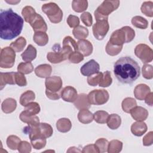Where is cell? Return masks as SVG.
I'll use <instances>...</instances> for the list:
<instances>
[{
    "label": "cell",
    "mask_w": 153,
    "mask_h": 153,
    "mask_svg": "<svg viewBox=\"0 0 153 153\" xmlns=\"http://www.w3.org/2000/svg\"><path fill=\"white\" fill-rule=\"evenodd\" d=\"M150 92L151 89L147 85L145 84H140L136 85L134 88V95L137 99L143 100Z\"/></svg>",
    "instance_id": "18"
},
{
    "label": "cell",
    "mask_w": 153,
    "mask_h": 153,
    "mask_svg": "<svg viewBox=\"0 0 153 153\" xmlns=\"http://www.w3.org/2000/svg\"><path fill=\"white\" fill-rule=\"evenodd\" d=\"M45 94L47 97L51 100H57L61 97L59 92H51L45 90Z\"/></svg>",
    "instance_id": "57"
},
{
    "label": "cell",
    "mask_w": 153,
    "mask_h": 153,
    "mask_svg": "<svg viewBox=\"0 0 153 153\" xmlns=\"http://www.w3.org/2000/svg\"><path fill=\"white\" fill-rule=\"evenodd\" d=\"M19 118L22 122L27 124L28 126H36L40 123L39 119L37 116H27L23 112H22L20 114Z\"/></svg>",
    "instance_id": "31"
},
{
    "label": "cell",
    "mask_w": 153,
    "mask_h": 153,
    "mask_svg": "<svg viewBox=\"0 0 153 153\" xmlns=\"http://www.w3.org/2000/svg\"><path fill=\"white\" fill-rule=\"evenodd\" d=\"M6 2H7V3H8V4H13V5H16V4H17V3H19V2H20V1H6Z\"/></svg>",
    "instance_id": "60"
},
{
    "label": "cell",
    "mask_w": 153,
    "mask_h": 153,
    "mask_svg": "<svg viewBox=\"0 0 153 153\" xmlns=\"http://www.w3.org/2000/svg\"><path fill=\"white\" fill-rule=\"evenodd\" d=\"M23 19L11 8L1 10L0 37L2 39L11 40L18 36L23 29Z\"/></svg>",
    "instance_id": "1"
},
{
    "label": "cell",
    "mask_w": 153,
    "mask_h": 153,
    "mask_svg": "<svg viewBox=\"0 0 153 153\" xmlns=\"http://www.w3.org/2000/svg\"><path fill=\"white\" fill-rule=\"evenodd\" d=\"M25 107V109L23 111L27 116H34L38 114L41 110L39 105L37 102H32L27 104Z\"/></svg>",
    "instance_id": "28"
},
{
    "label": "cell",
    "mask_w": 153,
    "mask_h": 153,
    "mask_svg": "<svg viewBox=\"0 0 153 153\" xmlns=\"http://www.w3.org/2000/svg\"><path fill=\"white\" fill-rule=\"evenodd\" d=\"M108 143V141L105 138H100L97 139L95 142V145L98 148L99 152H107Z\"/></svg>",
    "instance_id": "48"
},
{
    "label": "cell",
    "mask_w": 153,
    "mask_h": 153,
    "mask_svg": "<svg viewBox=\"0 0 153 153\" xmlns=\"http://www.w3.org/2000/svg\"><path fill=\"white\" fill-rule=\"evenodd\" d=\"M134 54L143 63L151 62L153 59L152 50L145 44H138L135 47Z\"/></svg>",
    "instance_id": "8"
},
{
    "label": "cell",
    "mask_w": 153,
    "mask_h": 153,
    "mask_svg": "<svg viewBox=\"0 0 153 153\" xmlns=\"http://www.w3.org/2000/svg\"><path fill=\"white\" fill-rule=\"evenodd\" d=\"M17 71L23 74H29L33 71V66L30 62H21L17 66Z\"/></svg>",
    "instance_id": "39"
},
{
    "label": "cell",
    "mask_w": 153,
    "mask_h": 153,
    "mask_svg": "<svg viewBox=\"0 0 153 153\" xmlns=\"http://www.w3.org/2000/svg\"><path fill=\"white\" fill-rule=\"evenodd\" d=\"M152 95H153V93H152V92L151 91L150 93H149L148 94V95L145 98V103L147 105H148L151 106H152V102H153V100H153V96Z\"/></svg>",
    "instance_id": "58"
},
{
    "label": "cell",
    "mask_w": 153,
    "mask_h": 153,
    "mask_svg": "<svg viewBox=\"0 0 153 153\" xmlns=\"http://www.w3.org/2000/svg\"><path fill=\"white\" fill-rule=\"evenodd\" d=\"M52 68L48 64H42L38 65L35 69V73L39 78H44L49 77L51 74Z\"/></svg>",
    "instance_id": "20"
},
{
    "label": "cell",
    "mask_w": 153,
    "mask_h": 153,
    "mask_svg": "<svg viewBox=\"0 0 153 153\" xmlns=\"http://www.w3.org/2000/svg\"><path fill=\"white\" fill-rule=\"evenodd\" d=\"M33 39L38 45L44 46L48 42V36L46 32H35Z\"/></svg>",
    "instance_id": "29"
},
{
    "label": "cell",
    "mask_w": 153,
    "mask_h": 153,
    "mask_svg": "<svg viewBox=\"0 0 153 153\" xmlns=\"http://www.w3.org/2000/svg\"><path fill=\"white\" fill-rule=\"evenodd\" d=\"M122 109L126 113H130V110L137 106L136 101L132 97H126L122 102Z\"/></svg>",
    "instance_id": "37"
},
{
    "label": "cell",
    "mask_w": 153,
    "mask_h": 153,
    "mask_svg": "<svg viewBox=\"0 0 153 153\" xmlns=\"http://www.w3.org/2000/svg\"><path fill=\"white\" fill-rule=\"evenodd\" d=\"M130 113L132 118L137 121H143L145 120L148 116V112L146 109L142 106H137L133 108Z\"/></svg>",
    "instance_id": "14"
},
{
    "label": "cell",
    "mask_w": 153,
    "mask_h": 153,
    "mask_svg": "<svg viewBox=\"0 0 153 153\" xmlns=\"http://www.w3.org/2000/svg\"><path fill=\"white\" fill-rule=\"evenodd\" d=\"M16 51L10 47H5L1 50L0 67L1 68H11L15 62Z\"/></svg>",
    "instance_id": "6"
},
{
    "label": "cell",
    "mask_w": 153,
    "mask_h": 153,
    "mask_svg": "<svg viewBox=\"0 0 153 153\" xmlns=\"http://www.w3.org/2000/svg\"><path fill=\"white\" fill-rule=\"evenodd\" d=\"M72 7L74 11L81 13L87 10L88 2L85 0H74L72 2Z\"/></svg>",
    "instance_id": "35"
},
{
    "label": "cell",
    "mask_w": 153,
    "mask_h": 153,
    "mask_svg": "<svg viewBox=\"0 0 153 153\" xmlns=\"http://www.w3.org/2000/svg\"><path fill=\"white\" fill-rule=\"evenodd\" d=\"M109 114L105 111H97L93 114V120L97 123L105 124L107 121Z\"/></svg>",
    "instance_id": "41"
},
{
    "label": "cell",
    "mask_w": 153,
    "mask_h": 153,
    "mask_svg": "<svg viewBox=\"0 0 153 153\" xmlns=\"http://www.w3.org/2000/svg\"><path fill=\"white\" fill-rule=\"evenodd\" d=\"M82 152H83V153H87V152L99 153V151L95 144H90V145H88L84 146L83 148Z\"/></svg>",
    "instance_id": "56"
},
{
    "label": "cell",
    "mask_w": 153,
    "mask_h": 153,
    "mask_svg": "<svg viewBox=\"0 0 153 153\" xmlns=\"http://www.w3.org/2000/svg\"><path fill=\"white\" fill-rule=\"evenodd\" d=\"M103 76V73L99 72L92 75L88 76L87 82L91 86H96L100 83Z\"/></svg>",
    "instance_id": "45"
},
{
    "label": "cell",
    "mask_w": 153,
    "mask_h": 153,
    "mask_svg": "<svg viewBox=\"0 0 153 153\" xmlns=\"http://www.w3.org/2000/svg\"><path fill=\"white\" fill-rule=\"evenodd\" d=\"M80 18L82 23L88 27H90L92 25L93 23V19L91 14L88 12H84L81 14Z\"/></svg>",
    "instance_id": "52"
},
{
    "label": "cell",
    "mask_w": 153,
    "mask_h": 153,
    "mask_svg": "<svg viewBox=\"0 0 153 153\" xmlns=\"http://www.w3.org/2000/svg\"><path fill=\"white\" fill-rule=\"evenodd\" d=\"M114 73L120 82L131 84L139 77L140 67L131 57H122L114 63Z\"/></svg>",
    "instance_id": "2"
},
{
    "label": "cell",
    "mask_w": 153,
    "mask_h": 153,
    "mask_svg": "<svg viewBox=\"0 0 153 153\" xmlns=\"http://www.w3.org/2000/svg\"><path fill=\"white\" fill-rule=\"evenodd\" d=\"M153 142V133L149 131L143 138V144L144 146H149L152 144Z\"/></svg>",
    "instance_id": "55"
},
{
    "label": "cell",
    "mask_w": 153,
    "mask_h": 153,
    "mask_svg": "<svg viewBox=\"0 0 153 153\" xmlns=\"http://www.w3.org/2000/svg\"><path fill=\"white\" fill-rule=\"evenodd\" d=\"M99 64L94 59H91L82 66L80 72L82 75L89 76L99 72Z\"/></svg>",
    "instance_id": "12"
},
{
    "label": "cell",
    "mask_w": 153,
    "mask_h": 153,
    "mask_svg": "<svg viewBox=\"0 0 153 153\" xmlns=\"http://www.w3.org/2000/svg\"><path fill=\"white\" fill-rule=\"evenodd\" d=\"M56 48L53 47L54 51L49 52L47 54V60L52 63H59L68 59L69 56L60 48L59 44H56Z\"/></svg>",
    "instance_id": "10"
},
{
    "label": "cell",
    "mask_w": 153,
    "mask_h": 153,
    "mask_svg": "<svg viewBox=\"0 0 153 153\" xmlns=\"http://www.w3.org/2000/svg\"><path fill=\"white\" fill-rule=\"evenodd\" d=\"M122 48H123V46L114 45L111 44L108 41L106 45L105 50L108 54L112 56H114L118 54L122 50Z\"/></svg>",
    "instance_id": "43"
},
{
    "label": "cell",
    "mask_w": 153,
    "mask_h": 153,
    "mask_svg": "<svg viewBox=\"0 0 153 153\" xmlns=\"http://www.w3.org/2000/svg\"><path fill=\"white\" fill-rule=\"evenodd\" d=\"M112 79L111 78V72L106 71L103 73V76L99 85L102 87H108L112 84Z\"/></svg>",
    "instance_id": "46"
},
{
    "label": "cell",
    "mask_w": 153,
    "mask_h": 153,
    "mask_svg": "<svg viewBox=\"0 0 153 153\" xmlns=\"http://www.w3.org/2000/svg\"><path fill=\"white\" fill-rule=\"evenodd\" d=\"M68 59L72 63H79L84 60V56L78 51H74L69 56Z\"/></svg>",
    "instance_id": "47"
},
{
    "label": "cell",
    "mask_w": 153,
    "mask_h": 153,
    "mask_svg": "<svg viewBox=\"0 0 153 153\" xmlns=\"http://www.w3.org/2000/svg\"><path fill=\"white\" fill-rule=\"evenodd\" d=\"M26 45V40L23 37L20 36L15 41L12 42L10 44V47L12 48L16 52L22 51Z\"/></svg>",
    "instance_id": "36"
},
{
    "label": "cell",
    "mask_w": 153,
    "mask_h": 153,
    "mask_svg": "<svg viewBox=\"0 0 153 153\" xmlns=\"http://www.w3.org/2000/svg\"><path fill=\"white\" fill-rule=\"evenodd\" d=\"M38 128L41 135L46 139L51 137L53 134V130L49 124L45 123H39L38 124Z\"/></svg>",
    "instance_id": "32"
},
{
    "label": "cell",
    "mask_w": 153,
    "mask_h": 153,
    "mask_svg": "<svg viewBox=\"0 0 153 153\" xmlns=\"http://www.w3.org/2000/svg\"><path fill=\"white\" fill-rule=\"evenodd\" d=\"M142 72L143 76L147 79H150L153 77V68L150 65H145L142 66Z\"/></svg>",
    "instance_id": "49"
},
{
    "label": "cell",
    "mask_w": 153,
    "mask_h": 153,
    "mask_svg": "<svg viewBox=\"0 0 153 153\" xmlns=\"http://www.w3.org/2000/svg\"><path fill=\"white\" fill-rule=\"evenodd\" d=\"M60 97L65 102H74L78 97V93L74 87L66 86L61 91Z\"/></svg>",
    "instance_id": "13"
},
{
    "label": "cell",
    "mask_w": 153,
    "mask_h": 153,
    "mask_svg": "<svg viewBox=\"0 0 153 153\" xmlns=\"http://www.w3.org/2000/svg\"><path fill=\"white\" fill-rule=\"evenodd\" d=\"M79 121L83 124H89L93 120V114L88 109H81L78 114Z\"/></svg>",
    "instance_id": "27"
},
{
    "label": "cell",
    "mask_w": 153,
    "mask_h": 153,
    "mask_svg": "<svg viewBox=\"0 0 153 153\" xmlns=\"http://www.w3.org/2000/svg\"><path fill=\"white\" fill-rule=\"evenodd\" d=\"M17 149L20 153H29L31 151V145L27 141H21Z\"/></svg>",
    "instance_id": "53"
},
{
    "label": "cell",
    "mask_w": 153,
    "mask_h": 153,
    "mask_svg": "<svg viewBox=\"0 0 153 153\" xmlns=\"http://www.w3.org/2000/svg\"><path fill=\"white\" fill-rule=\"evenodd\" d=\"M78 51L84 56H88L93 52V45L88 40L81 39L77 42Z\"/></svg>",
    "instance_id": "16"
},
{
    "label": "cell",
    "mask_w": 153,
    "mask_h": 153,
    "mask_svg": "<svg viewBox=\"0 0 153 153\" xmlns=\"http://www.w3.org/2000/svg\"><path fill=\"white\" fill-rule=\"evenodd\" d=\"M72 127V123L69 119L67 118H60L56 122V128L60 132H68Z\"/></svg>",
    "instance_id": "24"
},
{
    "label": "cell",
    "mask_w": 153,
    "mask_h": 153,
    "mask_svg": "<svg viewBox=\"0 0 153 153\" xmlns=\"http://www.w3.org/2000/svg\"><path fill=\"white\" fill-rule=\"evenodd\" d=\"M109 29L108 20L96 21L93 26V33L94 36L98 40L103 39L107 34Z\"/></svg>",
    "instance_id": "9"
},
{
    "label": "cell",
    "mask_w": 153,
    "mask_h": 153,
    "mask_svg": "<svg viewBox=\"0 0 153 153\" xmlns=\"http://www.w3.org/2000/svg\"><path fill=\"white\" fill-rule=\"evenodd\" d=\"M35 99V93L32 90H27L22 94L20 97V103L23 106H26L29 103L33 102Z\"/></svg>",
    "instance_id": "30"
},
{
    "label": "cell",
    "mask_w": 153,
    "mask_h": 153,
    "mask_svg": "<svg viewBox=\"0 0 153 153\" xmlns=\"http://www.w3.org/2000/svg\"><path fill=\"white\" fill-rule=\"evenodd\" d=\"M62 80L59 76H53L46 78L45 85L47 90L51 92H59L62 87Z\"/></svg>",
    "instance_id": "11"
},
{
    "label": "cell",
    "mask_w": 153,
    "mask_h": 153,
    "mask_svg": "<svg viewBox=\"0 0 153 153\" xmlns=\"http://www.w3.org/2000/svg\"><path fill=\"white\" fill-rule=\"evenodd\" d=\"M87 98L91 105H102L108 102L109 95L106 90H94L88 93Z\"/></svg>",
    "instance_id": "7"
},
{
    "label": "cell",
    "mask_w": 153,
    "mask_h": 153,
    "mask_svg": "<svg viewBox=\"0 0 153 153\" xmlns=\"http://www.w3.org/2000/svg\"><path fill=\"white\" fill-rule=\"evenodd\" d=\"M67 23L69 26L71 28H75L79 26V18L74 15L70 14L67 19Z\"/></svg>",
    "instance_id": "54"
},
{
    "label": "cell",
    "mask_w": 153,
    "mask_h": 153,
    "mask_svg": "<svg viewBox=\"0 0 153 153\" xmlns=\"http://www.w3.org/2000/svg\"><path fill=\"white\" fill-rule=\"evenodd\" d=\"M131 23L132 25L139 29H145L148 26V20L143 18V17L136 16L133 17L131 19Z\"/></svg>",
    "instance_id": "34"
},
{
    "label": "cell",
    "mask_w": 153,
    "mask_h": 153,
    "mask_svg": "<svg viewBox=\"0 0 153 153\" xmlns=\"http://www.w3.org/2000/svg\"><path fill=\"white\" fill-rule=\"evenodd\" d=\"M22 14L23 17L25 21L30 24L32 21L35 18L37 13L32 7L26 6L22 9Z\"/></svg>",
    "instance_id": "25"
},
{
    "label": "cell",
    "mask_w": 153,
    "mask_h": 153,
    "mask_svg": "<svg viewBox=\"0 0 153 153\" xmlns=\"http://www.w3.org/2000/svg\"><path fill=\"white\" fill-rule=\"evenodd\" d=\"M17 107L16 100L13 98H7L1 104V109L3 112L10 114L15 111Z\"/></svg>",
    "instance_id": "22"
},
{
    "label": "cell",
    "mask_w": 153,
    "mask_h": 153,
    "mask_svg": "<svg viewBox=\"0 0 153 153\" xmlns=\"http://www.w3.org/2000/svg\"><path fill=\"white\" fill-rule=\"evenodd\" d=\"M68 152H81L80 150H79L78 149V148L75 147V146H72V147H70L69 148V149L67 151Z\"/></svg>",
    "instance_id": "59"
},
{
    "label": "cell",
    "mask_w": 153,
    "mask_h": 153,
    "mask_svg": "<svg viewBox=\"0 0 153 153\" xmlns=\"http://www.w3.org/2000/svg\"><path fill=\"white\" fill-rule=\"evenodd\" d=\"M120 5V1L118 0L104 1L100 5L94 13L96 21L101 20H108L109 15L116 10Z\"/></svg>",
    "instance_id": "4"
},
{
    "label": "cell",
    "mask_w": 153,
    "mask_h": 153,
    "mask_svg": "<svg viewBox=\"0 0 153 153\" xmlns=\"http://www.w3.org/2000/svg\"><path fill=\"white\" fill-rule=\"evenodd\" d=\"M147 126L143 121H137L134 123L131 126V133L136 136H142L147 131Z\"/></svg>",
    "instance_id": "21"
},
{
    "label": "cell",
    "mask_w": 153,
    "mask_h": 153,
    "mask_svg": "<svg viewBox=\"0 0 153 153\" xmlns=\"http://www.w3.org/2000/svg\"><path fill=\"white\" fill-rule=\"evenodd\" d=\"M74 37L79 40L84 39L88 35V30L82 26H78L75 27L72 30Z\"/></svg>",
    "instance_id": "33"
},
{
    "label": "cell",
    "mask_w": 153,
    "mask_h": 153,
    "mask_svg": "<svg viewBox=\"0 0 153 153\" xmlns=\"http://www.w3.org/2000/svg\"><path fill=\"white\" fill-rule=\"evenodd\" d=\"M35 32H44L47 30V25L43 17L39 14H37L35 18L30 23Z\"/></svg>",
    "instance_id": "15"
},
{
    "label": "cell",
    "mask_w": 153,
    "mask_h": 153,
    "mask_svg": "<svg viewBox=\"0 0 153 153\" xmlns=\"http://www.w3.org/2000/svg\"><path fill=\"white\" fill-rule=\"evenodd\" d=\"M15 81L16 84L20 87L26 86L27 85V81L25 74L21 72H15Z\"/></svg>",
    "instance_id": "50"
},
{
    "label": "cell",
    "mask_w": 153,
    "mask_h": 153,
    "mask_svg": "<svg viewBox=\"0 0 153 153\" xmlns=\"http://www.w3.org/2000/svg\"><path fill=\"white\" fill-rule=\"evenodd\" d=\"M21 142L20 139L15 135H10L9 136L7 139V146L12 149V150H16L18 148V146Z\"/></svg>",
    "instance_id": "40"
},
{
    "label": "cell",
    "mask_w": 153,
    "mask_h": 153,
    "mask_svg": "<svg viewBox=\"0 0 153 153\" xmlns=\"http://www.w3.org/2000/svg\"><path fill=\"white\" fill-rule=\"evenodd\" d=\"M32 146L35 149H41L46 145V138L43 137H36L30 139Z\"/></svg>",
    "instance_id": "44"
},
{
    "label": "cell",
    "mask_w": 153,
    "mask_h": 153,
    "mask_svg": "<svg viewBox=\"0 0 153 153\" xmlns=\"http://www.w3.org/2000/svg\"><path fill=\"white\" fill-rule=\"evenodd\" d=\"M106 123L110 129L116 130L120 126L121 124V117L116 114H112L109 115Z\"/></svg>",
    "instance_id": "26"
},
{
    "label": "cell",
    "mask_w": 153,
    "mask_h": 153,
    "mask_svg": "<svg viewBox=\"0 0 153 153\" xmlns=\"http://www.w3.org/2000/svg\"><path fill=\"white\" fill-rule=\"evenodd\" d=\"M122 142L118 140H112L108 143L107 152L109 153H118L122 150Z\"/></svg>",
    "instance_id": "38"
},
{
    "label": "cell",
    "mask_w": 153,
    "mask_h": 153,
    "mask_svg": "<svg viewBox=\"0 0 153 153\" xmlns=\"http://www.w3.org/2000/svg\"><path fill=\"white\" fill-rule=\"evenodd\" d=\"M75 106L78 109H88L90 108L91 104L89 103L87 98V95L84 93H81L78 95L76 99L74 102Z\"/></svg>",
    "instance_id": "19"
},
{
    "label": "cell",
    "mask_w": 153,
    "mask_h": 153,
    "mask_svg": "<svg viewBox=\"0 0 153 153\" xmlns=\"http://www.w3.org/2000/svg\"><path fill=\"white\" fill-rule=\"evenodd\" d=\"M134 36L135 32L131 27L124 26L112 33L109 42L114 45L123 46L124 43L131 42Z\"/></svg>",
    "instance_id": "3"
},
{
    "label": "cell",
    "mask_w": 153,
    "mask_h": 153,
    "mask_svg": "<svg viewBox=\"0 0 153 153\" xmlns=\"http://www.w3.org/2000/svg\"><path fill=\"white\" fill-rule=\"evenodd\" d=\"M36 49L31 44H29L27 48L22 53L21 56L25 62H31L36 57Z\"/></svg>",
    "instance_id": "23"
},
{
    "label": "cell",
    "mask_w": 153,
    "mask_h": 153,
    "mask_svg": "<svg viewBox=\"0 0 153 153\" xmlns=\"http://www.w3.org/2000/svg\"><path fill=\"white\" fill-rule=\"evenodd\" d=\"M41 9L51 23H59L62 21L63 12L56 3L49 2L44 4L42 5Z\"/></svg>",
    "instance_id": "5"
},
{
    "label": "cell",
    "mask_w": 153,
    "mask_h": 153,
    "mask_svg": "<svg viewBox=\"0 0 153 153\" xmlns=\"http://www.w3.org/2000/svg\"><path fill=\"white\" fill-rule=\"evenodd\" d=\"M142 13L147 17H153V2L152 1L144 2L140 8Z\"/></svg>",
    "instance_id": "42"
},
{
    "label": "cell",
    "mask_w": 153,
    "mask_h": 153,
    "mask_svg": "<svg viewBox=\"0 0 153 153\" xmlns=\"http://www.w3.org/2000/svg\"><path fill=\"white\" fill-rule=\"evenodd\" d=\"M6 84H16L15 72L0 73V89L2 90Z\"/></svg>",
    "instance_id": "17"
},
{
    "label": "cell",
    "mask_w": 153,
    "mask_h": 153,
    "mask_svg": "<svg viewBox=\"0 0 153 153\" xmlns=\"http://www.w3.org/2000/svg\"><path fill=\"white\" fill-rule=\"evenodd\" d=\"M69 45L71 47L74 51H78L77 42L70 36H66L63 40V45Z\"/></svg>",
    "instance_id": "51"
}]
</instances>
